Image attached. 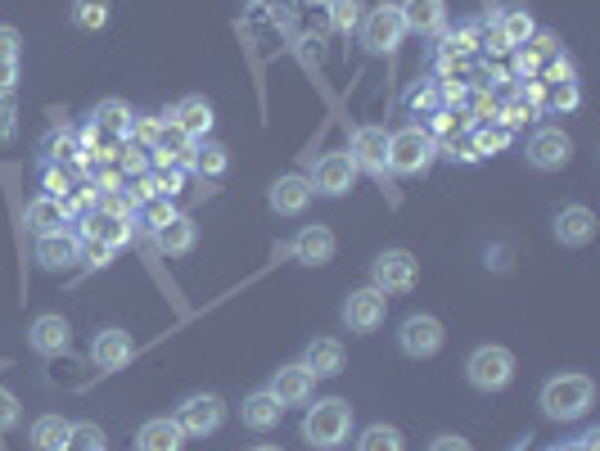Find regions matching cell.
I'll list each match as a JSON object with an SVG mask.
<instances>
[{
    "mask_svg": "<svg viewBox=\"0 0 600 451\" xmlns=\"http://www.w3.org/2000/svg\"><path fill=\"white\" fill-rule=\"evenodd\" d=\"M19 55H23L19 28H0V60H19Z\"/></svg>",
    "mask_w": 600,
    "mask_h": 451,
    "instance_id": "obj_48",
    "label": "cell"
},
{
    "mask_svg": "<svg viewBox=\"0 0 600 451\" xmlns=\"http://www.w3.org/2000/svg\"><path fill=\"white\" fill-rule=\"evenodd\" d=\"M353 433V407L347 397H317L303 416V442L317 451H339Z\"/></svg>",
    "mask_w": 600,
    "mask_h": 451,
    "instance_id": "obj_2",
    "label": "cell"
},
{
    "mask_svg": "<svg viewBox=\"0 0 600 451\" xmlns=\"http://www.w3.org/2000/svg\"><path fill=\"white\" fill-rule=\"evenodd\" d=\"M537 68H542V60H537V55H528V50L519 45V55H515V73H519V82L537 77Z\"/></svg>",
    "mask_w": 600,
    "mask_h": 451,
    "instance_id": "obj_50",
    "label": "cell"
},
{
    "mask_svg": "<svg viewBox=\"0 0 600 451\" xmlns=\"http://www.w3.org/2000/svg\"><path fill=\"white\" fill-rule=\"evenodd\" d=\"M136 451H185V433L172 416H154L136 429Z\"/></svg>",
    "mask_w": 600,
    "mask_h": 451,
    "instance_id": "obj_22",
    "label": "cell"
},
{
    "mask_svg": "<svg viewBox=\"0 0 600 451\" xmlns=\"http://www.w3.org/2000/svg\"><path fill=\"white\" fill-rule=\"evenodd\" d=\"M357 163H353V154L347 149H334V154H321L317 159V168H312V190L317 194H325V198H343L347 190L357 185Z\"/></svg>",
    "mask_w": 600,
    "mask_h": 451,
    "instance_id": "obj_11",
    "label": "cell"
},
{
    "mask_svg": "<svg viewBox=\"0 0 600 451\" xmlns=\"http://www.w3.org/2000/svg\"><path fill=\"white\" fill-rule=\"evenodd\" d=\"M19 90V60H0V99Z\"/></svg>",
    "mask_w": 600,
    "mask_h": 451,
    "instance_id": "obj_47",
    "label": "cell"
},
{
    "mask_svg": "<svg viewBox=\"0 0 600 451\" xmlns=\"http://www.w3.org/2000/svg\"><path fill=\"white\" fill-rule=\"evenodd\" d=\"M312 194H317V190H312L308 176L285 172V176H276L271 190H267V208H271L276 217H303L308 204H312Z\"/></svg>",
    "mask_w": 600,
    "mask_h": 451,
    "instance_id": "obj_13",
    "label": "cell"
},
{
    "mask_svg": "<svg viewBox=\"0 0 600 451\" xmlns=\"http://www.w3.org/2000/svg\"><path fill=\"white\" fill-rule=\"evenodd\" d=\"M231 168V149L222 140H194V159H190V172L208 176V181H222Z\"/></svg>",
    "mask_w": 600,
    "mask_h": 451,
    "instance_id": "obj_30",
    "label": "cell"
},
{
    "mask_svg": "<svg viewBox=\"0 0 600 451\" xmlns=\"http://www.w3.org/2000/svg\"><path fill=\"white\" fill-rule=\"evenodd\" d=\"M397 10H403L407 32H416V36H438L447 28V6H442V0H403Z\"/></svg>",
    "mask_w": 600,
    "mask_h": 451,
    "instance_id": "obj_24",
    "label": "cell"
},
{
    "mask_svg": "<svg viewBox=\"0 0 600 451\" xmlns=\"http://www.w3.org/2000/svg\"><path fill=\"white\" fill-rule=\"evenodd\" d=\"M154 244L163 248L168 258H190V254H194V244H199V226H194V217L176 213L168 226H159V230H154Z\"/></svg>",
    "mask_w": 600,
    "mask_h": 451,
    "instance_id": "obj_25",
    "label": "cell"
},
{
    "mask_svg": "<svg viewBox=\"0 0 600 451\" xmlns=\"http://www.w3.org/2000/svg\"><path fill=\"white\" fill-rule=\"evenodd\" d=\"M578 77V68H574V60L565 55V50H560V55H551V60H546V82H551V86H560V82H574Z\"/></svg>",
    "mask_w": 600,
    "mask_h": 451,
    "instance_id": "obj_43",
    "label": "cell"
},
{
    "mask_svg": "<svg viewBox=\"0 0 600 451\" xmlns=\"http://www.w3.org/2000/svg\"><path fill=\"white\" fill-rule=\"evenodd\" d=\"M362 19H366L362 0H330V23H334V32H357Z\"/></svg>",
    "mask_w": 600,
    "mask_h": 451,
    "instance_id": "obj_36",
    "label": "cell"
},
{
    "mask_svg": "<svg viewBox=\"0 0 600 451\" xmlns=\"http://www.w3.org/2000/svg\"><path fill=\"white\" fill-rule=\"evenodd\" d=\"M347 154H353L357 172L375 176L379 185L388 181V131H384V127H357V131H353V144H347Z\"/></svg>",
    "mask_w": 600,
    "mask_h": 451,
    "instance_id": "obj_12",
    "label": "cell"
},
{
    "mask_svg": "<svg viewBox=\"0 0 600 451\" xmlns=\"http://www.w3.org/2000/svg\"><path fill=\"white\" fill-rule=\"evenodd\" d=\"M41 190H45L50 198H64V194H73V181H68V172H64L60 163H45V168H41Z\"/></svg>",
    "mask_w": 600,
    "mask_h": 451,
    "instance_id": "obj_41",
    "label": "cell"
},
{
    "mask_svg": "<svg viewBox=\"0 0 600 451\" xmlns=\"http://www.w3.org/2000/svg\"><path fill=\"white\" fill-rule=\"evenodd\" d=\"M280 416H285V407L276 402V397H271L267 388L248 393L244 402H239V425H244V429H254V433H267V429H276V425H280Z\"/></svg>",
    "mask_w": 600,
    "mask_h": 451,
    "instance_id": "obj_23",
    "label": "cell"
},
{
    "mask_svg": "<svg viewBox=\"0 0 600 451\" xmlns=\"http://www.w3.org/2000/svg\"><path fill=\"white\" fill-rule=\"evenodd\" d=\"M339 316L353 334H375L384 325V316H388V293H379L375 284H362V289H353L343 298Z\"/></svg>",
    "mask_w": 600,
    "mask_h": 451,
    "instance_id": "obj_9",
    "label": "cell"
},
{
    "mask_svg": "<svg viewBox=\"0 0 600 451\" xmlns=\"http://www.w3.org/2000/svg\"><path fill=\"white\" fill-rule=\"evenodd\" d=\"M105 429H99L95 420H82V425H73V433H68V451H105Z\"/></svg>",
    "mask_w": 600,
    "mask_h": 451,
    "instance_id": "obj_38",
    "label": "cell"
},
{
    "mask_svg": "<svg viewBox=\"0 0 600 451\" xmlns=\"http://www.w3.org/2000/svg\"><path fill=\"white\" fill-rule=\"evenodd\" d=\"M420 280V262L407 248H384V254L371 262V284L379 293H411Z\"/></svg>",
    "mask_w": 600,
    "mask_h": 451,
    "instance_id": "obj_8",
    "label": "cell"
},
{
    "mask_svg": "<svg viewBox=\"0 0 600 451\" xmlns=\"http://www.w3.org/2000/svg\"><path fill=\"white\" fill-rule=\"evenodd\" d=\"M298 55H303L308 64H317V60H321V41H317V36H303V41H298Z\"/></svg>",
    "mask_w": 600,
    "mask_h": 451,
    "instance_id": "obj_53",
    "label": "cell"
},
{
    "mask_svg": "<svg viewBox=\"0 0 600 451\" xmlns=\"http://www.w3.org/2000/svg\"><path fill=\"white\" fill-rule=\"evenodd\" d=\"M357 36H362V50H366V55H375V60H379V55H393V50L403 45V36H407L403 10H397V6L366 10V19H362Z\"/></svg>",
    "mask_w": 600,
    "mask_h": 451,
    "instance_id": "obj_6",
    "label": "cell"
},
{
    "mask_svg": "<svg viewBox=\"0 0 600 451\" xmlns=\"http://www.w3.org/2000/svg\"><path fill=\"white\" fill-rule=\"evenodd\" d=\"M172 420L181 425L185 438H208V433H217L226 425V402L217 393H185L176 402V411H172Z\"/></svg>",
    "mask_w": 600,
    "mask_h": 451,
    "instance_id": "obj_5",
    "label": "cell"
},
{
    "mask_svg": "<svg viewBox=\"0 0 600 451\" xmlns=\"http://www.w3.org/2000/svg\"><path fill=\"white\" fill-rule=\"evenodd\" d=\"M86 258H90V267H109V262H114V248L90 244V248H86Z\"/></svg>",
    "mask_w": 600,
    "mask_h": 451,
    "instance_id": "obj_52",
    "label": "cell"
},
{
    "mask_svg": "<svg viewBox=\"0 0 600 451\" xmlns=\"http://www.w3.org/2000/svg\"><path fill=\"white\" fill-rule=\"evenodd\" d=\"M551 235H556L565 248H582V244L596 239V213L582 208V204H569V208H560V213L551 217Z\"/></svg>",
    "mask_w": 600,
    "mask_h": 451,
    "instance_id": "obj_20",
    "label": "cell"
},
{
    "mask_svg": "<svg viewBox=\"0 0 600 451\" xmlns=\"http://www.w3.org/2000/svg\"><path fill=\"white\" fill-rule=\"evenodd\" d=\"M41 154H45V163H68V159L82 154V144H77V136L68 127H60V131H50L41 140Z\"/></svg>",
    "mask_w": 600,
    "mask_h": 451,
    "instance_id": "obj_35",
    "label": "cell"
},
{
    "mask_svg": "<svg viewBox=\"0 0 600 451\" xmlns=\"http://www.w3.org/2000/svg\"><path fill=\"white\" fill-rule=\"evenodd\" d=\"M36 267L41 271H68L77 258H82V239L68 235V230H50V235H36Z\"/></svg>",
    "mask_w": 600,
    "mask_h": 451,
    "instance_id": "obj_19",
    "label": "cell"
},
{
    "mask_svg": "<svg viewBox=\"0 0 600 451\" xmlns=\"http://www.w3.org/2000/svg\"><path fill=\"white\" fill-rule=\"evenodd\" d=\"M438 159V140L425 127H403L388 131V176H425Z\"/></svg>",
    "mask_w": 600,
    "mask_h": 451,
    "instance_id": "obj_3",
    "label": "cell"
},
{
    "mask_svg": "<svg viewBox=\"0 0 600 451\" xmlns=\"http://www.w3.org/2000/svg\"><path fill=\"white\" fill-rule=\"evenodd\" d=\"M127 136H131L136 144H144V149H154V144H159V136H163V118L131 114V127H127Z\"/></svg>",
    "mask_w": 600,
    "mask_h": 451,
    "instance_id": "obj_40",
    "label": "cell"
},
{
    "mask_svg": "<svg viewBox=\"0 0 600 451\" xmlns=\"http://www.w3.org/2000/svg\"><path fill=\"white\" fill-rule=\"evenodd\" d=\"M357 451H407V438H403V429L397 425H366L362 433H357V442H353Z\"/></svg>",
    "mask_w": 600,
    "mask_h": 451,
    "instance_id": "obj_33",
    "label": "cell"
},
{
    "mask_svg": "<svg viewBox=\"0 0 600 451\" xmlns=\"http://www.w3.org/2000/svg\"><path fill=\"white\" fill-rule=\"evenodd\" d=\"M496 36H502L511 50H519V45H528L533 41V32H537V23H533V10H524V6H511V10H502L496 14Z\"/></svg>",
    "mask_w": 600,
    "mask_h": 451,
    "instance_id": "obj_29",
    "label": "cell"
},
{
    "mask_svg": "<svg viewBox=\"0 0 600 451\" xmlns=\"http://www.w3.org/2000/svg\"><path fill=\"white\" fill-rule=\"evenodd\" d=\"M68 433H73V420H64V416H36L32 420V429H28V442L36 447V451H68Z\"/></svg>",
    "mask_w": 600,
    "mask_h": 451,
    "instance_id": "obj_27",
    "label": "cell"
},
{
    "mask_svg": "<svg viewBox=\"0 0 600 451\" xmlns=\"http://www.w3.org/2000/svg\"><path fill=\"white\" fill-rule=\"evenodd\" d=\"M334 248H339L334 230L321 226V222H312V226H303V230H298V235L285 244V254H289L293 262H303V267H325V262L334 258Z\"/></svg>",
    "mask_w": 600,
    "mask_h": 451,
    "instance_id": "obj_14",
    "label": "cell"
},
{
    "mask_svg": "<svg viewBox=\"0 0 600 451\" xmlns=\"http://www.w3.org/2000/svg\"><path fill=\"white\" fill-rule=\"evenodd\" d=\"M248 451H285V447H276V442H258V447H248Z\"/></svg>",
    "mask_w": 600,
    "mask_h": 451,
    "instance_id": "obj_56",
    "label": "cell"
},
{
    "mask_svg": "<svg viewBox=\"0 0 600 451\" xmlns=\"http://www.w3.org/2000/svg\"><path fill=\"white\" fill-rule=\"evenodd\" d=\"M465 379L479 393H506L515 384V353L502 343H483L465 357Z\"/></svg>",
    "mask_w": 600,
    "mask_h": 451,
    "instance_id": "obj_4",
    "label": "cell"
},
{
    "mask_svg": "<svg viewBox=\"0 0 600 451\" xmlns=\"http://www.w3.org/2000/svg\"><path fill=\"white\" fill-rule=\"evenodd\" d=\"M19 136V109H14V95L0 99V144H10Z\"/></svg>",
    "mask_w": 600,
    "mask_h": 451,
    "instance_id": "obj_45",
    "label": "cell"
},
{
    "mask_svg": "<svg viewBox=\"0 0 600 451\" xmlns=\"http://www.w3.org/2000/svg\"><path fill=\"white\" fill-rule=\"evenodd\" d=\"M429 451H474V442L461 438V433H438V438L429 442Z\"/></svg>",
    "mask_w": 600,
    "mask_h": 451,
    "instance_id": "obj_49",
    "label": "cell"
},
{
    "mask_svg": "<svg viewBox=\"0 0 600 451\" xmlns=\"http://www.w3.org/2000/svg\"><path fill=\"white\" fill-rule=\"evenodd\" d=\"M560 451H600V433H596V429H587L574 447H560Z\"/></svg>",
    "mask_w": 600,
    "mask_h": 451,
    "instance_id": "obj_54",
    "label": "cell"
},
{
    "mask_svg": "<svg viewBox=\"0 0 600 451\" xmlns=\"http://www.w3.org/2000/svg\"><path fill=\"white\" fill-rule=\"evenodd\" d=\"M90 362H95L99 371H122V366H131V362H136V339H131L127 330H118V325L99 330V334L90 339Z\"/></svg>",
    "mask_w": 600,
    "mask_h": 451,
    "instance_id": "obj_16",
    "label": "cell"
},
{
    "mask_svg": "<svg viewBox=\"0 0 600 451\" xmlns=\"http://www.w3.org/2000/svg\"><path fill=\"white\" fill-rule=\"evenodd\" d=\"M293 6H298V0H258V10H285V14H289Z\"/></svg>",
    "mask_w": 600,
    "mask_h": 451,
    "instance_id": "obj_55",
    "label": "cell"
},
{
    "mask_svg": "<svg viewBox=\"0 0 600 451\" xmlns=\"http://www.w3.org/2000/svg\"><path fill=\"white\" fill-rule=\"evenodd\" d=\"M105 451H109V447H105Z\"/></svg>",
    "mask_w": 600,
    "mask_h": 451,
    "instance_id": "obj_57",
    "label": "cell"
},
{
    "mask_svg": "<svg viewBox=\"0 0 600 451\" xmlns=\"http://www.w3.org/2000/svg\"><path fill=\"white\" fill-rule=\"evenodd\" d=\"M109 14H114L109 0H73V6H68V23H73L77 32H99V28H109Z\"/></svg>",
    "mask_w": 600,
    "mask_h": 451,
    "instance_id": "obj_32",
    "label": "cell"
},
{
    "mask_svg": "<svg viewBox=\"0 0 600 451\" xmlns=\"http://www.w3.org/2000/svg\"><path fill=\"white\" fill-rule=\"evenodd\" d=\"M470 144H474L479 159H483V154H502V149L511 144V131H506V127H474Z\"/></svg>",
    "mask_w": 600,
    "mask_h": 451,
    "instance_id": "obj_39",
    "label": "cell"
},
{
    "mask_svg": "<svg viewBox=\"0 0 600 451\" xmlns=\"http://www.w3.org/2000/svg\"><path fill=\"white\" fill-rule=\"evenodd\" d=\"M578 99H582V95H578V82H560L551 109H556V114H569V109H578Z\"/></svg>",
    "mask_w": 600,
    "mask_h": 451,
    "instance_id": "obj_46",
    "label": "cell"
},
{
    "mask_svg": "<svg viewBox=\"0 0 600 451\" xmlns=\"http://www.w3.org/2000/svg\"><path fill=\"white\" fill-rule=\"evenodd\" d=\"M574 159V140L560 127H537L528 136V168L537 172H565Z\"/></svg>",
    "mask_w": 600,
    "mask_h": 451,
    "instance_id": "obj_10",
    "label": "cell"
},
{
    "mask_svg": "<svg viewBox=\"0 0 600 451\" xmlns=\"http://www.w3.org/2000/svg\"><path fill=\"white\" fill-rule=\"evenodd\" d=\"M312 388H317V375L303 366V362H289V366H280L276 375H271V397L280 407H303V402H312Z\"/></svg>",
    "mask_w": 600,
    "mask_h": 451,
    "instance_id": "obj_17",
    "label": "cell"
},
{
    "mask_svg": "<svg viewBox=\"0 0 600 451\" xmlns=\"http://www.w3.org/2000/svg\"><path fill=\"white\" fill-rule=\"evenodd\" d=\"M64 222H68L64 204H60V198H50V194H36L32 204H28V213H23V226H28L32 235H50V230H64Z\"/></svg>",
    "mask_w": 600,
    "mask_h": 451,
    "instance_id": "obj_28",
    "label": "cell"
},
{
    "mask_svg": "<svg viewBox=\"0 0 600 451\" xmlns=\"http://www.w3.org/2000/svg\"><path fill=\"white\" fill-rule=\"evenodd\" d=\"M442 343H447V330H442V321L429 316V312H411L403 325H397V347H403V357H411V362L438 357Z\"/></svg>",
    "mask_w": 600,
    "mask_h": 451,
    "instance_id": "obj_7",
    "label": "cell"
},
{
    "mask_svg": "<svg viewBox=\"0 0 600 451\" xmlns=\"http://www.w3.org/2000/svg\"><path fill=\"white\" fill-rule=\"evenodd\" d=\"M28 343H32V353H41V357H68L73 353V325H68V316H60V312L36 316L32 330H28Z\"/></svg>",
    "mask_w": 600,
    "mask_h": 451,
    "instance_id": "obj_15",
    "label": "cell"
},
{
    "mask_svg": "<svg viewBox=\"0 0 600 451\" xmlns=\"http://www.w3.org/2000/svg\"><path fill=\"white\" fill-rule=\"evenodd\" d=\"M90 127L105 131V136H127L131 127V109L122 105V99H99V105L90 109Z\"/></svg>",
    "mask_w": 600,
    "mask_h": 451,
    "instance_id": "obj_31",
    "label": "cell"
},
{
    "mask_svg": "<svg viewBox=\"0 0 600 451\" xmlns=\"http://www.w3.org/2000/svg\"><path fill=\"white\" fill-rule=\"evenodd\" d=\"M524 118H533V105H511V109H506V118H502V122H506V131H515V127H519V122H524Z\"/></svg>",
    "mask_w": 600,
    "mask_h": 451,
    "instance_id": "obj_51",
    "label": "cell"
},
{
    "mask_svg": "<svg viewBox=\"0 0 600 451\" xmlns=\"http://www.w3.org/2000/svg\"><path fill=\"white\" fill-rule=\"evenodd\" d=\"M163 122H172V127L185 131L190 140H208V131H213V122H217V109H213V99H204V95H185Z\"/></svg>",
    "mask_w": 600,
    "mask_h": 451,
    "instance_id": "obj_18",
    "label": "cell"
},
{
    "mask_svg": "<svg viewBox=\"0 0 600 451\" xmlns=\"http://www.w3.org/2000/svg\"><path fill=\"white\" fill-rule=\"evenodd\" d=\"M303 366H308L317 379H334V375H343L347 353H343V343H339V339H312V343H308V353H303Z\"/></svg>",
    "mask_w": 600,
    "mask_h": 451,
    "instance_id": "obj_26",
    "label": "cell"
},
{
    "mask_svg": "<svg viewBox=\"0 0 600 451\" xmlns=\"http://www.w3.org/2000/svg\"><path fill=\"white\" fill-rule=\"evenodd\" d=\"M176 213H181V208L172 204V198H144V204H140V222H144L149 235H154L159 226H168Z\"/></svg>",
    "mask_w": 600,
    "mask_h": 451,
    "instance_id": "obj_37",
    "label": "cell"
},
{
    "mask_svg": "<svg viewBox=\"0 0 600 451\" xmlns=\"http://www.w3.org/2000/svg\"><path fill=\"white\" fill-rule=\"evenodd\" d=\"M23 420V407H19V397L10 388H0V433H10L14 425Z\"/></svg>",
    "mask_w": 600,
    "mask_h": 451,
    "instance_id": "obj_42",
    "label": "cell"
},
{
    "mask_svg": "<svg viewBox=\"0 0 600 451\" xmlns=\"http://www.w3.org/2000/svg\"><path fill=\"white\" fill-rule=\"evenodd\" d=\"M537 407H542V416H546V420H556V425H574V420H582V416L596 407V384H591V375L565 371V375H556V379H546V384H542Z\"/></svg>",
    "mask_w": 600,
    "mask_h": 451,
    "instance_id": "obj_1",
    "label": "cell"
},
{
    "mask_svg": "<svg viewBox=\"0 0 600 451\" xmlns=\"http://www.w3.org/2000/svg\"><path fill=\"white\" fill-rule=\"evenodd\" d=\"M86 244H105V248H127L131 244V217H118V213H105V208H95L86 217Z\"/></svg>",
    "mask_w": 600,
    "mask_h": 451,
    "instance_id": "obj_21",
    "label": "cell"
},
{
    "mask_svg": "<svg viewBox=\"0 0 600 451\" xmlns=\"http://www.w3.org/2000/svg\"><path fill=\"white\" fill-rule=\"evenodd\" d=\"M403 105H407V114H438L442 109V82H433V77L411 82L407 95H403Z\"/></svg>",
    "mask_w": 600,
    "mask_h": 451,
    "instance_id": "obj_34",
    "label": "cell"
},
{
    "mask_svg": "<svg viewBox=\"0 0 600 451\" xmlns=\"http://www.w3.org/2000/svg\"><path fill=\"white\" fill-rule=\"evenodd\" d=\"M144 154H149V149L131 140V144H122V159H118V163H122L131 176H144V172H149V159H144Z\"/></svg>",
    "mask_w": 600,
    "mask_h": 451,
    "instance_id": "obj_44",
    "label": "cell"
}]
</instances>
